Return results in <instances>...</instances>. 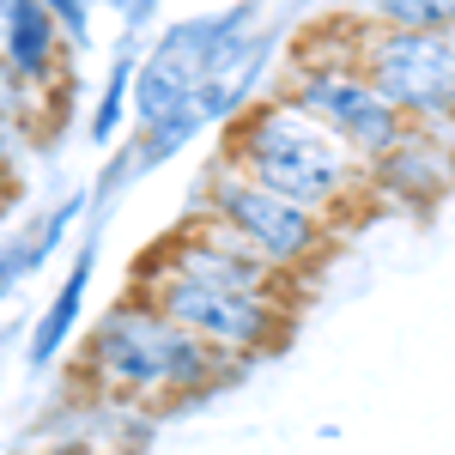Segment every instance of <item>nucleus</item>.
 Listing matches in <instances>:
<instances>
[{"label": "nucleus", "instance_id": "obj_2", "mask_svg": "<svg viewBox=\"0 0 455 455\" xmlns=\"http://www.w3.org/2000/svg\"><path fill=\"white\" fill-rule=\"evenodd\" d=\"M237 358L212 352L195 340L188 328H176L164 310H152L146 298H122L109 304L79 352V377L92 395L122 401V407H171V401H195L212 388L237 383Z\"/></svg>", "mask_w": 455, "mask_h": 455}, {"label": "nucleus", "instance_id": "obj_1", "mask_svg": "<svg viewBox=\"0 0 455 455\" xmlns=\"http://www.w3.org/2000/svg\"><path fill=\"white\" fill-rule=\"evenodd\" d=\"M134 298H146L176 328H188L195 340L237 364H255L291 334V280L274 274L212 212H195L146 255L134 274Z\"/></svg>", "mask_w": 455, "mask_h": 455}, {"label": "nucleus", "instance_id": "obj_8", "mask_svg": "<svg viewBox=\"0 0 455 455\" xmlns=\"http://www.w3.org/2000/svg\"><path fill=\"white\" fill-rule=\"evenodd\" d=\"M61 49H68V31L31 6V0H0V68L12 73L19 85H43L61 73Z\"/></svg>", "mask_w": 455, "mask_h": 455}, {"label": "nucleus", "instance_id": "obj_15", "mask_svg": "<svg viewBox=\"0 0 455 455\" xmlns=\"http://www.w3.org/2000/svg\"><path fill=\"white\" fill-rule=\"evenodd\" d=\"M116 12H122L128 36H140L146 25H152V12H158V0H116Z\"/></svg>", "mask_w": 455, "mask_h": 455}, {"label": "nucleus", "instance_id": "obj_12", "mask_svg": "<svg viewBox=\"0 0 455 455\" xmlns=\"http://www.w3.org/2000/svg\"><path fill=\"white\" fill-rule=\"evenodd\" d=\"M79 212H85V188H79V195H68L61 207H49V219H43V225H31V261H36V267H43L55 249L68 243V231H73V219H79Z\"/></svg>", "mask_w": 455, "mask_h": 455}, {"label": "nucleus", "instance_id": "obj_7", "mask_svg": "<svg viewBox=\"0 0 455 455\" xmlns=\"http://www.w3.org/2000/svg\"><path fill=\"white\" fill-rule=\"evenodd\" d=\"M371 188H377L383 201H401V207H425V201H437L443 188H455V140L413 128L388 158L371 164Z\"/></svg>", "mask_w": 455, "mask_h": 455}, {"label": "nucleus", "instance_id": "obj_14", "mask_svg": "<svg viewBox=\"0 0 455 455\" xmlns=\"http://www.w3.org/2000/svg\"><path fill=\"white\" fill-rule=\"evenodd\" d=\"M31 6H43L68 31V43H92V0H31Z\"/></svg>", "mask_w": 455, "mask_h": 455}, {"label": "nucleus", "instance_id": "obj_3", "mask_svg": "<svg viewBox=\"0 0 455 455\" xmlns=\"http://www.w3.org/2000/svg\"><path fill=\"white\" fill-rule=\"evenodd\" d=\"M225 158L249 182L322 212L328 225H347L352 212H364V201L377 195L371 188V164L347 140H334L310 109H298L291 98L249 104L231 122V134H225Z\"/></svg>", "mask_w": 455, "mask_h": 455}, {"label": "nucleus", "instance_id": "obj_5", "mask_svg": "<svg viewBox=\"0 0 455 455\" xmlns=\"http://www.w3.org/2000/svg\"><path fill=\"white\" fill-rule=\"evenodd\" d=\"M195 212H212L219 225H231V231H237L274 274H285L291 285H304L315 267L328 261L334 231H340V225H328L322 212L298 207V201H285V195L261 188V182H249L231 158H219V164L201 176Z\"/></svg>", "mask_w": 455, "mask_h": 455}, {"label": "nucleus", "instance_id": "obj_13", "mask_svg": "<svg viewBox=\"0 0 455 455\" xmlns=\"http://www.w3.org/2000/svg\"><path fill=\"white\" fill-rule=\"evenodd\" d=\"M36 274V261H31V231H19V237H0V304L19 291V285Z\"/></svg>", "mask_w": 455, "mask_h": 455}, {"label": "nucleus", "instance_id": "obj_10", "mask_svg": "<svg viewBox=\"0 0 455 455\" xmlns=\"http://www.w3.org/2000/svg\"><path fill=\"white\" fill-rule=\"evenodd\" d=\"M377 31H455V0H358Z\"/></svg>", "mask_w": 455, "mask_h": 455}, {"label": "nucleus", "instance_id": "obj_16", "mask_svg": "<svg viewBox=\"0 0 455 455\" xmlns=\"http://www.w3.org/2000/svg\"><path fill=\"white\" fill-rule=\"evenodd\" d=\"M36 455H85L79 443H55V450H36Z\"/></svg>", "mask_w": 455, "mask_h": 455}, {"label": "nucleus", "instance_id": "obj_6", "mask_svg": "<svg viewBox=\"0 0 455 455\" xmlns=\"http://www.w3.org/2000/svg\"><path fill=\"white\" fill-rule=\"evenodd\" d=\"M352 61L413 128L455 140V31H377L358 19Z\"/></svg>", "mask_w": 455, "mask_h": 455}, {"label": "nucleus", "instance_id": "obj_4", "mask_svg": "<svg viewBox=\"0 0 455 455\" xmlns=\"http://www.w3.org/2000/svg\"><path fill=\"white\" fill-rule=\"evenodd\" d=\"M280 98H291L298 109H310L315 122H322L334 140H347L364 164L388 158L395 146L413 134V122L388 104L383 92L364 79V68L352 61V43H315V36L298 43V61L285 73Z\"/></svg>", "mask_w": 455, "mask_h": 455}, {"label": "nucleus", "instance_id": "obj_11", "mask_svg": "<svg viewBox=\"0 0 455 455\" xmlns=\"http://www.w3.org/2000/svg\"><path fill=\"white\" fill-rule=\"evenodd\" d=\"M134 73H140V61H134V43H122V49H116V61H109L104 98H98V109H92V140H98V146H109L116 134H122V116H128Z\"/></svg>", "mask_w": 455, "mask_h": 455}, {"label": "nucleus", "instance_id": "obj_9", "mask_svg": "<svg viewBox=\"0 0 455 455\" xmlns=\"http://www.w3.org/2000/svg\"><path fill=\"white\" fill-rule=\"evenodd\" d=\"M92 274H98V231H85V243L73 249V261H68V274H61V285H55V298H49V310L36 315L31 340H25L31 371H49V364L68 352V340L85 328V291H92Z\"/></svg>", "mask_w": 455, "mask_h": 455}]
</instances>
